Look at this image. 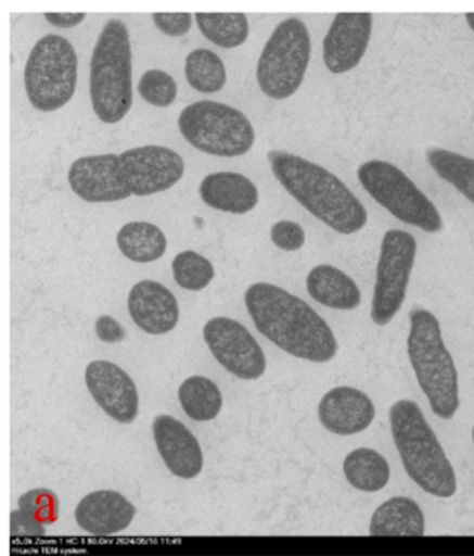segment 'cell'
Returning <instances> with one entry per match:
<instances>
[{
    "instance_id": "cell-1",
    "label": "cell",
    "mask_w": 474,
    "mask_h": 556,
    "mask_svg": "<svg viewBox=\"0 0 474 556\" xmlns=\"http://www.w3.org/2000/svg\"><path fill=\"white\" fill-rule=\"evenodd\" d=\"M245 305L262 337L291 356L328 363L337 353L330 325L302 299L268 282H256L245 292Z\"/></svg>"
},
{
    "instance_id": "cell-2",
    "label": "cell",
    "mask_w": 474,
    "mask_h": 556,
    "mask_svg": "<svg viewBox=\"0 0 474 556\" xmlns=\"http://www.w3.org/2000/svg\"><path fill=\"white\" fill-rule=\"evenodd\" d=\"M268 161L282 188L334 232L350 236L366 227V207L326 168L285 151H269Z\"/></svg>"
},
{
    "instance_id": "cell-3",
    "label": "cell",
    "mask_w": 474,
    "mask_h": 556,
    "mask_svg": "<svg viewBox=\"0 0 474 556\" xmlns=\"http://www.w3.org/2000/svg\"><path fill=\"white\" fill-rule=\"evenodd\" d=\"M389 425L409 477L428 494L453 496L457 491L453 467L418 403L411 400L396 402L389 409Z\"/></svg>"
},
{
    "instance_id": "cell-4",
    "label": "cell",
    "mask_w": 474,
    "mask_h": 556,
    "mask_svg": "<svg viewBox=\"0 0 474 556\" xmlns=\"http://www.w3.org/2000/svg\"><path fill=\"white\" fill-rule=\"evenodd\" d=\"M90 99L100 122L115 125L132 106V50L125 22H106L90 61Z\"/></svg>"
},
{
    "instance_id": "cell-5",
    "label": "cell",
    "mask_w": 474,
    "mask_h": 556,
    "mask_svg": "<svg viewBox=\"0 0 474 556\" xmlns=\"http://www.w3.org/2000/svg\"><path fill=\"white\" fill-rule=\"evenodd\" d=\"M409 324L408 356L419 386L432 412L438 418L451 419L460 406L458 372L441 338L440 324L425 308L409 312Z\"/></svg>"
},
{
    "instance_id": "cell-6",
    "label": "cell",
    "mask_w": 474,
    "mask_h": 556,
    "mask_svg": "<svg viewBox=\"0 0 474 556\" xmlns=\"http://www.w3.org/2000/svg\"><path fill=\"white\" fill-rule=\"evenodd\" d=\"M77 53L61 35L41 38L25 66V90L35 109L53 113L73 100L77 87Z\"/></svg>"
},
{
    "instance_id": "cell-7",
    "label": "cell",
    "mask_w": 474,
    "mask_h": 556,
    "mask_svg": "<svg viewBox=\"0 0 474 556\" xmlns=\"http://www.w3.org/2000/svg\"><path fill=\"white\" fill-rule=\"evenodd\" d=\"M178 128L188 144L216 157H240L255 144L249 119L240 110L210 100L187 106L178 118Z\"/></svg>"
},
{
    "instance_id": "cell-8",
    "label": "cell",
    "mask_w": 474,
    "mask_h": 556,
    "mask_svg": "<svg viewBox=\"0 0 474 556\" xmlns=\"http://www.w3.org/2000/svg\"><path fill=\"white\" fill-rule=\"evenodd\" d=\"M310 54L307 25L295 17L281 22L265 45L256 67L259 89L272 100L294 96L304 83Z\"/></svg>"
},
{
    "instance_id": "cell-9",
    "label": "cell",
    "mask_w": 474,
    "mask_h": 556,
    "mask_svg": "<svg viewBox=\"0 0 474 556\" xmlns=\"http://www.w3.org/2000/svg\"><path fill=\"white\" fill-rule=\"evenodd\" d=\"M357 178L363 190L396 219L427 233L440 232L444 223L437 207L396 165L369 161L360 165Z\"/></svg>"
},
{
    "instance_id": "cell-10",
    "label": "cell",
    "mask_w": 474,
    "mask_h": 556,
    "mask_svg": "<svg viewBox=\"0 0 474 556\" xmlns=\"http://www.w3.org/2000/svg\"><path fill=\"white\" fill-rule=\"evenodd\" d=\"M415 253L418 242L411 233L393 229L383 236L370 312L379 327H386L402 307Z\"/></svg>"
},
{
    "instance_id": "cell-11",
    "label": "cell",
    "mask_w": 474,
    "mask_h": 556,
    "mask_svg": "<svg viewBox=\"0 0 474 556\" xmlns=\"http://www.w3.org/2000/svg\"><path fill=\"white\" fill-rule=\"evenodd\" d=\"M204 341L220 366L243 380H255L265 374L266 356L248 328L229 317L207 321Z\"/></svg>"
},
{
    "instance_id": "cell-12",
    "label": "cell",
    "mask_w": 474,
    "mask_h": 556,
    "mask_svg": "<svg viewBox=\"0 0 474 556\" xmlns=\"http://www.w3.org/2000/svg\"><path fill=\"white\" fill-rule=\"evenodd\" d=\"M123 174L132 197H151L170 190L184 175L178 152L162 146H142L119 154Z\"/></svg>"
},
{
    "instance_id": "cell-13",
    "label": "cell",
    "mask_w": 474,
    "mask_h": 556,
    "mask_svg": "<svg viewBox=\"0 0 474 556\" xmlns=\"http://www.w3.org/2000/svg\"><path fill=\"white\" fill-rule=\"evenodd\" d=\"M71 190L87 203H116L132 197L119 155L77 159L69 170Z\"/></svg>"
},
{
    "instance_id": "cell-14",
    "label": "cell",
    "mask_w": 474,
    "mask_h": 556,
    "mask_svg": "<svg viewBox=\"0 0 474 556\" xmlns=\"http://www.w3.org/2000/svg\"><path fill=\"white\" fill-rule=\"evenodd\" d=\"M372 24L369 12H343L334 17L323 40V60L330 73H349L359 66L369 48Z\"/></svg>"
},
{
    "instance_id": "cell-15",
    "label": "cell",
    "mask_w": 474,
    "mask_h": 556,
    "mask_svg": "<svg viewBox=\"0 0 474 556\" xmlns=\"http://www.w3.org/2000/svg\"><path fill=\"white\" fill-rule=\"evenodd\" d=\"M86 383L97 405L119 422H132L139 413L134 380L110 361H93L87 366Z\"/></svg>"
},
{
    "instance_id": "cell-16",
    "label": "cell",
    "mask_w": 474,
    "mask_h": 556,
    "mask_svg": "<svg viewBox=\"0 0 474 556\" xmlns=\"http://www.w3.org/2000/svg\"><path fill=\"white\" fill-rule=\"evenodd\" d=\"M128 308L134 324L149 334L170 333L180 320V307L174 292L151 279L138 282L131 289Z\"/></svg>"
},
{
    "instance_id": "cell-17",
    "label": "cell",
    "mask_w": 474,
    "mask_h": 556,
    "mask_svg": "<svg viewBox=\"0 0 474 556\" xmlns=\"http://www.w3.org/2000/svg\"><path fill=\"white\" fill-rule=\"evenodd\" d=\"M154 438L158 454L177 477L191 480L203 470L204 457L200 442L190 429L174 416L161 415L154 421Z\"/></svg>"
},
{
    "instance_id": "cell-18",
    "label": "cell",
    "mask_w": 474,
    "mask_h": 556,
    "mask_svg": "<svg viewBox=\"0 0 474 556\" xmlns=\"http://www.w3.org/2000/svg\"><path fill=\"white\" fill-rule=\"evenodd\" d=\"M318 416L321 425L334 434H357L372 425L375 406L360 390L336 387L321 399Z\"/></svg>"
},
{
    "instance_id": "cell-19",
    "label": "cell",
    "mask_w": 474,
    "mask_h": 556,
    "mask_svg": "<svg viewBox=\"0 0 474 556\" xmlns=\"http://www.w3.org/2000/svg\"><path fill=\"white\" fill-rule=\"evenodd\" d=\"M136 516L134 504L118 491L103 490L87 494L76 510L80 529L92 535L108 536L128 529Z\"/></svg>"
},
{
    "instance_id": "cell-20",
    "label": "cell",
    "mask_w": 474,
    "mask_h": 556,
    "mask_svg": "<svg viewBox=\"0 0 474 556\" xmlns=\"http://www.w3.org/2000/svg\"><path fill=\"white\" fill-rule=\"evenodd\" d=\"M200 197L213 210L230 214H246L258 204V188L245 175L217 172L207 175L200 185Z\"/></svg>"
},
{
    "instance_id": "cell-21",
    "label": "cell",
    "mask_w": 474,
    "mask_h": 556,
    "mask_svg": "<svg viewBox=\"0 0 474 556\" xmlns=\"http://www.w3.org/2000/svg\"><path fill=\"white\" fill-rule=\"evenodd\" d=\"M307 291L313 301L336 311H354L362 302L353 278L331 265H318L307 276Z\"/></svg>"
},
{
    "instance_id": "cell-22",
    "label": "cell",
    "mask_w": 474,
    "mask_h": 556,
    "mask_svg": "<svg viewBox=\"0 0 474 556\" xmlns=\"http://www.w3.org/2000/svg\"><path fill=\"white\" fill-rule=\"evenodd\" d=\"M424 532V513L415 501L405 496L383 503L370 520L373 536H422Z\"/></svg>"
},
{
    "instance_id": "cell-23",
    "label": "cell",
    "mask_w": 474,
    "mask_h": 556,
    "mask_svg": "<svg viewBox=\"0 0 474 556\" xmlns=\"http://www.w3.org/2000/svg\"><path fill=\"white\" fill-rule=\"evenodd\" d=\"M118 249L126 258L136 263H152L167 252V237L161 227L151 223H129L116 237Z\"/></svg>"
},
{
    "instance_id": "cell-24",
    "label": "cell",
    "mask_w": 474,
    "mask_h": 556,
    "mask_svg": "<svg viewBox=\"0 0 474 556\" xmlns=\"http://www.w3.org/2000/svg\"><path fill=\"white\" fill-rule=\"evenodd\" d=\"M344 475L357 490L373 493L388 483L389 465L379 452L372 448H357L344 460Z\"/></svg>"
},
{
    "instance_id": "cell-25",
    "label": "cell",
    "mask_w": 474,
    "mask_h": 556,
    "mask_svg": "<svg viewBox=\"0 0 474 556\" xmlns=\"http://www.w3.org/2000/svg\"><path fill=\"white\" fill-rule=\"evenodd\" d=\"M178 399L184 413L194 421H210L222 408V393L207 377L194 376L184 380L178 390Z\"/></svg>"
},
{
    "instance_id": "cell-26",
    "label": "cell",
    "mask_w": 474,
    "mask_h": 556,
    "mask_svg": "<svg viewBox=\"0 0 474 556\" xmlns=\"http://www.w3.org/2000/svg\"><path fill=\"white\" fill-rule=\"evenodd\" d=\"M425 159L441 180L474 204V159L438 148L428 149Z\"/></svg>"
},
{
    "instance_id": "cell-27",
    "label": "cell",
    "mask_w": 474,
    "mask_h": 556,
    "mask_svg": "<svg viewBox=\"0 0 474 556\" xmlns=\"http://www.w3.org/2000/svg\"><path fill=\"white\" fill-rule=\"evenodd\" d=\"M201 34L223 50L242 47L249 35L248 18L245 14H200L194 15Z\"/></svg>"
},
{
    "instance_id": "cell-28",
    "label": "cell",
    "mask_w": 474,
    "mask_h": 556,
    "mask_svg": "<svg viewBox=\"0 0 474 556\" xmlns=\"http://www.w3.org/2000/svg\"><path fill=\"white\" fill-rule=\"evenodd\" d=\"M184 76L194 90L201 93H217L226 87L227 71L223 61L210 50L191 51L184 63Z\"/></svg>"
},
{
    "instance_id": "cell-29",
    "label": "cell",
    "mask_w": 474,
    "mask_h": 556,
    "mask_svg": "<svg viewBox=\"0 0 474 556\" xmlns=\"http://www.w3.org/2000/svg\"><path fill=\"white\" fill-rule=\"evenodd\" d=\"M171 269L177 285L193 292L206 289L216 276L213 263L193 250L178 253L171 263Z\"/></svg>"
},
{
    "instance_id": "cell-30",
    "label": "cell",
    "mask_w": 474,
    "mask_h": 556,
    "mask_svg": "<svg viewBox=\"0 0 474 556\" xmlns=\"http://www.w3.org/2000/svg\"><path fill=\"white\" fill-rule=\"evenodd\" d=\"M139 93L149 105L167 109L177 100L178 87L170 74L161 70H151L139 80Z\"/></svg>"
},
{
    "instance_id": "cell-31",
    "label": "cell",
    "mask_w": 474,
    "mask_h": 556,
    "mask_svg": "<svg viewBox=\"0 0 474 556\" xmlns=\"http://www.w3.org/2000/svg\"><path fill=\"white\" fill-rule=\"evenodd\" d=\"M21 510L34 517L37 522H53L57 514V500L53 493L44 490L30 491L21 497Z\"/></svg>"
},
{
    "instance_id": "cell-32",
    "label": "cell",
    "mask_w": 474,
    "mask_h": 556,
    "mask_svg": "<svg viewBox=\"0 0 474 556\" xmlns=\"http://www.w3.org/2000/svg\"><path fill=\"white\" fill-rule=\"evenodd\" d=\"M269 236H271V242L284 252H297L305 245L304 227L292 220H279L271 227Z\"/></svg>"
},
{
    "instance_id": "cell-33",
    "label": "cell",
    "mask_w": 474,
    "mask_h": 556,
    "mask_svg": "<svg viewBox=\"0 0 474 556\" xmlns=\"http://www.w3.org/2000/svg\"><path fill=\"white\" fill-rule=\"evenodd\" d=\"M155 27L167 35V37L180 38L184 35L190 34L191 25H193V17L187 12L181 14H164V12H157L152 15Z\"/></svg>"
},
{
    "instance_id": "cell-34",
    "label": "cell",
    "mask_w": 474,
    "mask_h": 556,
    "mask_svg": "<svg viewBox=\"0 0 474 556\" xmlns=\"http://www.w3.org/2000/svg\"><path fill=\"white\" fill-rule=\"evenodd\" d=\"M95 333L105 343H121L126 338V330L112 315H100L95 321Z\"/></svg>"
},
{
    "instance_id": "cell-35",
    "label": "cell",
    "mask_w": 474,
    "mask_h": 556,
    "mask_svg": "<svg viewBox=\"0 0 474 556\" xmlns=\"http://www.w3.org/2000/svg\"><path fill=\"white\" fill-rule=\"evenodd\" d=\"M12 535H43L44 529L24 510H15L11 519Z\"/></svg>"
},
{
    "instance_id": "cell-36",
    "label": "cell",
    "mask_w": 474,
    "mask_h": 556,
    "mask_svg": "<svg viewBox=\"0 0 474 556\" xmlns=\"http://www.w3.org/2000/svg\"><path fill=\"white\" fill-rule=\"evenodd\" d=\"M44 18L53 27L73 28L82 24L87 18V14H82V12L80 14H53V12H48V14H44Z\"/></svg>"
},
{
    "instance_id": "cell-37",
    "label": "cell",
    "mask_w": 474,
    "mask_h": 556,
    "mask_svg": "<svg viewBox=\"0 0 474 556\" xmlns=\"http://www.w3.org/2000/svg\"><path fill=\"white\" fill-rule=\"evenodd\" d=\"M464 18H466L467 25H470V28L474 34V12H470V14L464 15Z\"/></svg>"
},
{
    "instance_id": "cell-38",
    "label": "cell",
    "mask_w": 474,
    "mask_h": 556,
    "mask_svg": "<svg viewBox=\"0 0 474 556\" xmlns=\"http://www.w3.org/2000/svg\"><path fill=\"white\" fill-rule=\"evenodd\" d=\"M473 441H474V428H473Z\"/></svg>"
}]
</instances>
